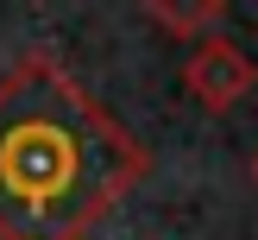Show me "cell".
I'll list each match as a JSON object with an SVG mask.
<instances>
[{
    "label": "cell",
    "instance_id": "cell-1",
    "mask_svg": "<svg viewBox=\"0 0 258 240\" xmlns=\"http://www.w3.org/2000/svg\"><path fill=\"white\" fill-rule=\"evenodd\" d=\"M145 177V146L57 57L0 82V240H82Z\"/></svg>",
    "mask_w": 258,
    "mask_h": 240
},
{
    "label": "cell",
    "instance_id": "cell-2",
    "mask_svg": "<svg viewBox=\"0 0 258 240\" xmlns=\"http://www.w3.org/2000/svg\"><path fill=\"white\" fill-rule=\"evenodd\" d=\"M252 82H258V63H252V51L246 44H233V38H202L196 51H189V63H183V88L202 101L208 114H227V108H239V101L252 95Z\"/></svg>",
    "mask_w": 258,
    "mask_h": 240
},
{
    "label": "cell",
    "instance_id": "cell-3",
    "mask_svg": "<svg viewBox=\"0 0 258 240\" xmlns=\"http://www.w3.org/2000/svg\"><path fill=\"white\" fill-rule=\"evenodd\" d=\"M151 25H164L170 38H214V25L227 19V0H145Z\"/></svg>",
    "mask_w": 258,
    "mask_h": 240
},
{
    "label": "cell",
    "instance_id": "cell-4",
    "mask_svg": "<svg viewBox=\"0 0 258 240\" xmlns=\"http://www.w3.org/2000/svg\"><path fill=\"white\" fill-rule=\"evenodd\" d=\"M252 183H258V158H252Z\"/></svg>",
    "mask_w": 258,
    "mask_h": 240
}]
</instances>
